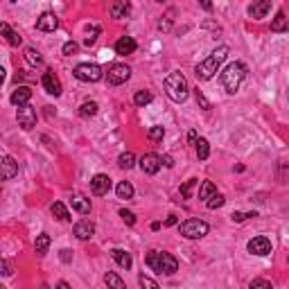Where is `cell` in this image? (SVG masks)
Wrapping results in <instances>:
<instances>
[{
  "instance_id": "1f68e13d",
  "label": "cell",
  "mask_w": 289,
  "mask_h": 289,
  "mask_svg": "<svg viewBox=\"0 0 289 289\" xmlns=\"http://www.w3.org/2000/svg\"><path fill=\"white\" fill-rule=\"evenodd\" d=\"M97 109L99 106L95 104V102H84V104L79 106V116L81 117H93V116H97Z\"/></svg>"
},
{
  "instance_id": "8fae6325",
  "label": "cell",
  "mask_w": 289,
  "mask_h": 289,
  "mask_svg": "<svg viewBox=\"0 0 289 289\" xmlns=\"http://www.w3.org/2000/svg\"><path fill=\"white\" fill-rule=\"evenodd\" d=\"M109 190H111V178L106 174H95L91 178V192L95 197H104V194H109Z\"/></svg>"
},
{
  "instance_id": "e0dca14e",
  "label": "cell",
  "mask_w": 289,
  "mask_h": 289,
  "mask_svg": "<svg viewBox=\"0 0 289 289\" xmlns=\"http://www.w3.org/2000/svg\"><path fill=\"white\" fill-rule=\"evenodd\" d=\"M30 99H32V88H30V86H19L16 91L12 93V104H14V106H25V104H30Z\"/></svg>"
},
{
  "instance_id": "8d00e7d4",
  "label": "cell",
  "mask_w": 289,
  "mask_h": 289,
  "mask_svg": "<svg viewBox=\"0 0 289 289\" xmlns=\"http://www.w3.org/2000/svg\"><path fill=\"white\" fill-rule=\"evenodd\" d=\"M194 99H197V104L201 106L203 111H210V109H212V104H210L208 99H206V95H203L199 88H194Z\"/></svg>"
},
{
  "instance_id": "836d02e7",
  "label": "cell",
  "mask_w": 289,
  "mask_h": 289,
  "mask_svg": "<svg viewBox=\"0 0 289 289\" xmlns=\"http://www.w3.org/2000/svg\"><path fill=\"white\" fill-rule=\"evenodd\" d=\"M149 102H152V93L149 91H138L134 95V104L135 106H147Z\"/></svg>"
},
{
  "instance_id": "7bdbcfd3",
  "label": "cell",
  "mask_w": 289,
  "mask_h": 289,
  "mask_svg": "<svg viewBox=\"0 0 289 289\" xmlns=\"http://www.w3.org/2000/svg\"><path fill=\"white\" fill-rule=\"evenodd\" d=\"M120 217H122V222L127 224V226H134V224H135V215L131 212V210H127V208L120 210Z\"/></svg>"
},
{
  "instance_id": "f1b7e54d",
  "label": "cell",
  "mask_w": 289,
  "mask_h": 289,
  "mask_svg": "<svg viewBox=\"0 0 289 289\" xmlns=\"http://www.w3.org/2000/svg\"><path fill=\"white\" fill-rule=\"evenodd\" d=\"M174 16H176V9H167L165 16L158 20V30H160V32H170V30H172Z\"/></svg>"
},
{
  "instance_id": "603a6c76",
  "label": "cell",
  "mask_w": 289,
  "mask_h": 289,
  "mask_svg": "<svg viewBox=\"0 0 289 289\" xmlns=\"http://www.w3.org/2000/svg\"><path fill=\"white\" fill-rule=\"evenodd\" d=\"M104 283L109 289H127V285H124V280L117 273H113V271H106L104 273Z\"/></svg>"
},
{
  "instance_id": "cb8c5ba5",
  "label": "cell",
  "mask_w": 289,
  "mask_h": 289,
  "mask_svg": "<svg viewBox=\"0 0 289 289\" xmlns=\"http://www.w3.org/2000/svg\"><path fill=\"white\" fill-rule=\"evenodd\" d=\"M50 210H52V215H55L57 219H61V222H70V219H73L70 212H68V208L63 206L61 201H55L52 206H50Z\"/></svg>"
},
{
  "instance_id": "9c48e42d",
  "label": "cell",
  "mask_w": 289,
  "mask_h": 289,
  "mask_svg": "<svg viewBox=\"0 0 289 289\" xmlns=\"http://www.w3.org/2000/svg\"><path fill=\"white\" fill-rule=\"evenodd\" d=\"M138 165H140V170H142V174H149V176H154L156 172L160 170V156L158 154H154V152H149V154H145L140 160H138Z\"/></svg>"
},
{
  "instance_id": "4dcf8cb0",
  "label": "cell",
  "mask_w": 289,
  "mask_h": 289,
  "mask_svg": "<svg viewBox=\"0 0 289 289\" xmlns=\"http://www.w3.org/2000/svg\"><path fill=\"white\" fill-rule=\"evenodd\" d=\"M194 149H197V158L199 160H206L210 156V142L206 140V138H199L197 145H194Z\"/></svg>"
},
{
  "instance_id": "74e56055",
  "label": "cell",
  "mask_w": 289,
  "mask_h": 289,
  "mask_svg": "<svg viewBox=\"0 0 289 289\" xmlns=\"http://www.w3.org/2000/svg\"><path fill=\"white\" fill-rule=\"evenodd\" d=\"M251 217H258V212L253 210V212H237L235 210L233 215H231V219H233L235 224H242V222H246V219H251Z\"/></svg>"
},
{
  "instance_id": "52a82bcc",
  "label": "cell",
  "mask_w": 289,
  "mask_h": 289,
  "mask_svg": "<svg viewBox=\"0 0 289 289\" xmlns=\"http://www.w3.org/2000/svg\"><path fill=\"white\" fill-rule=\"evenodd\" d=\"M129 79H131V68L124 66V63H116L106 73V84L109 86H120V84H124V81H129Z\"/></svg>"
},
{
  "instance_id": "ac0fdd59",
  "label": "cell",
  "mask_w": 289,
  "mask_h": 289,
  "mask_svg": "<svg viewBox=\"0 0 289 289\" xmlns=\"http://www.w3.org/2000/svg\"><path fill=\"white\" fill-rule=\"evenodd\" d=\"M269 12H271V2H269V0H260V2H253V5L249 7V16L255 19V20L265 19Z\"/></svg>"
},
{
  "instance_id": "5b68a950",
  "label": "cell",
  "mask_w": 289,
  "mask_h": 289,
  "mask_svg": "<svg viewBox=\"0 0 289 289\" xmlns=\"http://www.w3.org/2000/svg\"><path fill=\"white\" fill-rule=\"evenodd\" d=\"M210 231V226L203 219H188V222L178 224V233L183 235L185 240H201L206 237Z\"/></svg>"
},
{
  "instance_id": "f907efd6",
  "label": "cell",
  "mask_w": 289,
  "mask_h": 289,
  "mask_svg": "<svg viewBox=\"0 0 289 289\" xmlns=\"http://www.w3.org/2000/svg\"><path fill=\"white\" fill-rule=\"evenodd\" d=\"M55 289H70V285H68L66 280H59V283L55 285Z\"/></svg>"
},
{
  "instance_id": "d590c367",
  "label": "cell",
  "mask_w": 289,
  "mask_h": 289,
  "mask_svg": "<svg viewBox=\"0 0 289 289\" xmlns=\"http://www.w3.org/2000/svg\"><path fill=\"white\" fill-rule=\"evenodd\" d=\"M224 203H226V199H224V194H219V192H217L215 197H210L208 201H206V206H208L210 210H217V208H222Z\"/></svg>"
},
{
  "instance_id": "277c9868",
  "label": "cell",
  "mask_w": 289,
  "mask_h": 289,
  "mask_svg": "<svg viewBox=\"0 0 289 289\" xmlns=\"http://www.w3.org/2000/svg\"><path fill=\"white\" fill-rule=\"evenodd\" d=\"M244 77H246V66L244 63H240V61L228 63V66L222 70V75H219L222 86H224V91H226L228 95H235V93L240 91Z\"/></svg>"
},
{
  "instance_id": "f35d334b",
  "label": "cell",
  "mask_w": 289,
  "mask_h": 289,
  "mask_svg": "<svg viewBox=\"0 0 289 289\" xmlns=\"http://www.w3.org/2000/svg\"><path fill=\"white\" fill-rule=\"evenodd\" d=\"M147 135H149V140L160 142V140H163V135H165V129L156 124V127H152V129H149V134H147Z\"/></svg>"
},
{
  "instance_id": "816d5d0a",
  "label": "cell",
  "mask_w": 289,
  "mask_h": 289,
  "mask_svg": "<svg viewBox=\"0 0 289 289\" xmlns=\"http://www.w3.org/2000/svg\"><path fill=\"white\" fill-rule=\"evenodd\" d=\"M41 289H48V285H43V287H41Z\"/></svg>"
},
{
  "instance_id": "f546056e",
  "label": "cell",
  "mask_w": 289,
  "mask_h": 289,
  "mask_svg": "<svg viewBox=\"0 0 289 289\" xmlns=\"http://www.w3.org/2000/svg\"><path fill=\"white\" fill-rule=\"evenodd\" d=\"M25 59H27V63L34 66V68L43 66V57L39 55V50H34V48H25Z\"/></svg>"
},
{
  "instance_id": "83f0119b",
  "label": "cell",
  "mask_w": 289,
  "mask_h": 289,
  "mask_svg": "<svg viewBox=\"0 0 289 289\" xmlns=\"http://www.w3.org/2000/svg\"><path fill=\"white\" fill-rule=\"evenodd\" d=\"M50 235L48 233H41V235H37V242H34V251L39 253V255H43L45 251L50 249Z\"/></svg>"
},
{
  "instance_id": "d4e9b609",
  "label": "cell",
  "mask_w": 289,
  "mask_h": 289,
  "mask_svg": "<svg viewBox=\"0 0 289 289\" xmlns=\"http://www.w3.org/2000/svg\"><path fill=\"white\" fill-rule=\"evenodd\" d=\"M287 30H289L287 16H285V12H278L276 19L271 20V32H287Z\"/></svg>"
},
{
  "instance_id": "7a4b0ae2",
  "label": "cell",
  "mask_w": 289,
  "mask_h": 289,
  "mask_svg": "<svg viewBox=\"0 0 289 289\" xmlns=\"http://www.w3.org/2000/svg\"><path fill=\"white\" fill-rule=\"evenodd\" d=\"M145 265L149 267L152 271H156V273H165V276H172V273H176L178 269V260L174 258L172 253H160V251H149L147 255H145Z\"/></svg>"
},
{
  "instance_id": "4fadbf2b",
  "label": "cell",
  "mask_w": 289,
  "mask_h": 289,
  "mask_svg": "<svg viewBox=\"0 0 289 289\" xmlns=\"http://www.w3.org/2000/svg\"><path fill=\"white\" fill-rule=\"evenodd\" d=\"M73 233H75V237H77V240L86 242V240H91L93 235H95V224H93L91 219H81V222L75 224Z\"/></svg>"
},
{
  "instance_id": "44dd1931",
  "label": "cell",
  "mask_w": 289,
  "mask_h": 289,
  "mask_svg": "<svg viewBox=\"0 0 289 289\" xmlns=\"http://www.w3.org/2000/svg\"><path fill=\"white\" fill-rule=\"evenodd\" d=\"M0 32H2V37H5V41H7V43H9V45H14V48H19V45L23 43V39H20V34H19V32H14L7 23H0Z\"/></svg>"
},
{
  "instance_id": "3957f363",
  "label": "cell",
  "mask_w": 289,
  "mask_h": 289,
  "mask_svg": "<svg viewBox=\"0 0 289 289\" xmlns=\"http://www.w3.org/2000/svg\"><path fill=\"white\" fill-rule=\"evenodd\" d=\"M165 93H167V97L172 99V102L183 104L185 99H188V95H190V86H188L185 75L178 73V70H174V73L167 75L165 77Z\"/></svg>"
},
{
  "instance_id": "6da1fadb",
  "label": "cell",
  "mask_w": 289,
  "mask_h": 289,
  "mask_svg": "<svg viewBox=\"0 0 289 289\" xmlns=\"http://www.w3.org/2000/svg\"><path fill=\"white\" fill-rule=\"evenodd\" d=\"M228 45H219V48L212 50V55L208 57V59H203V61L197 63V68H194V75H197V79L201 81H208L215 77V73L219 70V66L224 63V59L228 57Z\"/></svg>"
},
{
  "instance_id": "7dc6e473",
  "label": "cell",
  "mask_w": 289,
  "mask_h": 289,
  "mask_svg": "<svg viewBox=\"0 0 289 289\" xmlns=\"http://www.w3.org/2000/svg\"><path fill=\"white\" fill-rule=\"evenodd\" d=\"M2 276H12V267L7 260H2Z\"/></svg>"
},
{
  "instance_id": "5bb4252c",
  "label": "cell",
  "mask_w": 289,
  "mask_h": 289,
  "mask_svg": "<svg viewBox=\"0 0 289 289\" xmlns=\"http://www.w3.org/2000/svg\"><path fill=\"white\" fill-rule=\"evenodd\" d=\"M57 27H59V19H57V14H52V12H43L37 19L39 32H55Z\"/></svg>"
},
{
  "instance_id": "ee69618b",
  "label": "cell",
  "mask_w": 289,
  "mask_h": 289,
  "mask_svg": "<svg viewBox=\"0 0 289 289\" xmlns=\"http://www.w3.org/2000/svg\"><path fill=\"white\" fill-rule=\"evenodd\" d=\"M77 50H79V45L75 43V41H66V43H63V48H61V52H63L66 57H73Z\"/></svg>"
},
{
  "instance_id": "9a60e30c",
  "label": "cell",
  "mask_w": 289,
  "mask_h": 289,
  "mask_svg": "<svg viewBox=\"0 0 289 289\" xmlns=\"http://www.w3.org/2000/svg\"><path fill=\"white\" fill-rule=\"evenodd\" d=\"M135 48H138V43H135L134 37H120L117 39V43H116V52L117 55H122V57L134 55Z\"/></svg>"
},
{
  "instance_id": "b9f144b4",
  "label": "cell",
  "mask_w": 289,
  "mask_h": 289,
  "mask_svg": "<svg viewBox=\"0 0 289 289\" xmlns=\"http://www.w3.org/2000/svg\"><path fill=\"white\" fill-rule=\"evenodd\" d=\"M249 289H273V287H271V283L265 280V278H255V280L249 285Z\"/></svg>"
},
{
  "instance_id": "ffe728a7",
  "label": "cell",
  "mask_w": 289,
  "mask_h": 289,
  "mask_svg": "<svg viewBox=\"0 0 289 289\" xmlns=\"http://www.w3.org/2000/svg\"><path fill=\"white\" fill-rule=\"evenodd\" d=\"M111 258L116 260V262L122 267V269H131V267H134V258H131V253H127L124 249H113Z\"/></svg>"
},
{
  "instance_id": "c3c4849f",
  "label": "cell",
  "mask_w": 289,
  "mask_h": 289,
  "mask_svg": "<svg viewBox=\"0 0 289 289\" xmlns=\"http://www.w3.org/2000/svg\"><path fill=\"white\" fill-rule=\"evenodd\" d=\"M197 131H190V134H188V142H190V145H197Z\"/></svg>"
},
{
  "instance_id": "4316f807",
  "label": "cell",
  "mask_w": 289,
  "mask_h": 289,
  "mask_svg": "<svg viewBox=\"0 0 289 289\" xmlns=\"http://www.w3.org/2000/svg\"><path fill=\"white\" fill-rule=\"evenodd\" d=\"M217 194V188L212 181H203L201 188H199V199H203V201H208L210 197H215Z\"/></svg>"
},
{
  "instance_id": "7402d4cb",
  "label": "cell",
  "mask_w": 289,
  "mask_h": 289,
  "mask_svg": "<svg viewBox=\"0 0 289 289\" xmlns=\"http://www.w3.org/2000/svg\"><path fill=\"white\" fill-rule=\"evenodd\" d=\"M73 210H77L79 215H91V199L84 194H75L73 197Z\"/></svg>"
},
{
  "instance_id": "8992f818",
  "label": "cell",
  "mask_w": 289,
  "mask_h": 289,
  "mask_svg": "<svg viewBox=\"0 0 289 289\" xmlns=\"http://www.w3.org/2000/svg\"><path fill=\"white\" fill-rule=\"evenodd\" d=\"M73 75L84 84H95V81L104 77V73H102V68L97 63H79V66H75Z\"/></svg>"
},
{
  "instance_id": "2e32d148",
  "label": "cell",
  "mask_w": 289,
  "mask_h": 289,
  "mask_svg": "<svg viewBox=\"0 0 289 289\" xmlns=\"http://www.w3.org/2000/svg\"><path fill=\"white\" fill-rule=\"evenodd\" d=\"M0 165H2V178H5V181H12L14 176H19V163H16V160L12 158V156H2V163H0Z\"/></svg>"
},
{
  "instance_id": "484cf974",
  "label": "cell",
  "mask_w": 289,
  "mask_h": 289,
  "mask_svg": "<svg viewBox=\"0 0 289 289\" xmlns=\"http://www.w3.org/2000/svg\"><path fill=\"white\" fill-rule=\"evenodd\" d=\"M116 192H117V199H134V185L129 183V181H120L117 183V188H116Z\"/></svg>"
},
{
  "instance_id": "bcb514c9",
  "label": "cell",
  "mask_w": 289,
  "mask_h": 289,
  "mask_svg": "<svg viewBox=\"0 0 289 289\" xmlns=\"http://www.w3.org/2000/svg\"><path fill=\"white\" fill-rule=\"evenodd\" d=\"M160 163H163L165 167H174V158H172V156H163V158H160Z\"/></svg>"
},
{
  "instance_id": "7c38bea8",
  "label": "cell",
  "mask_w": 289,
  "mask_h": 289,
  "mask_svg": "<svg viewBox=\"0 0 289 289\" xmlns=\"http://www.w3.org/2000/svg\"><path fill=\"white\" fill-rule=\"evenodd\" d=\"M41 86L45 88L48 95H55V97L61 95V81L57 79V75L52 73V70H45L43 73V77H41Z\"/></svg>"
},
{
  "instance_id": "60d3db41",
  "label": "cell",
  "mask_w": 289,
  "mask_h": 289,
  "mask_svg": "<svg viewBox=\"0 0 289 289\" xmlns=\"http://www.w3.org/2000/svg\"><path fill=\"white\" fill-rule=\"evenodd\" d=\"M97 34H99V27H97V25L88 27V37L84 39V45H93V43H95V41H97Z\"/></svg>"
},
{
  "instance_id": "ba28073f",
  "label": "cell",
  "mask_w": 289,
  "mask_h": 289,
  "mask_svg": "<svg viewBox=\"0 0 289 289\" xmlns=\"http://www.w3.org/2000/svg\"><path fill=\"white\" fill-rule=\"evenodd\" d=\"M16 117H19V124L25 131H30L37 127V111H34V106H30V104L19 106V109H16Z\"/></svg>"
},
{
  "instance_id": "681fc988",
  "label": "cell",
  "mask_w": 289,
  "mask_h": 289,
  "mask_svg": "<svg viewBox=\"0 0 289 289\" xmlns=\"http://www.w3.org/2000/svg\"><path fill=\"white\" fill-rule=\"evenodd\" d=\"M176 222H178V219H176V215H170V217L165 219V226H174Z\"/></svg>"
},
{
  "instance_id": "f6af8a7d",
  "label": "cell",
  "mask_w": 289,
  "mask_h": 289,
  "mask_svg": "<svg viewBox=\"0 0 289 289\" xmlns=\"http://www.w3.org/2000/svg\"><path fill=\"white\" fill-rule=\"evenodd\" d=\"M59 258H61V262H70V260H73V251H70V249H63V251L59 253Z\"/></svg>"
},
{
  "instance_id": "ab89813d",
  "label": "cell",
  "mask_w": 289,
  "mask_h": 289,
  "mask_svg": "<svg viewBox=\"0 0 289 289\" xmlns=\"http://www.w3.org/2000/svg\"><path fill=\"white\" fill-rule=\"evenodd\" d=\"M197 183H199L197 178H190V181H185V183L181 185V197H183V199H190V192H192V188H194Z\"/></svg>"
},
{
  "instance_id": "d6a6232c",
  "label": "cell",
  "mask_w": 289,
  "mask_h": 289,
  "mask_svg": "<svg viewBox=\"0 0 289 289\" xmlns=\"http://www.w3.org/2000/svg\"><path fill=\"white\" fill-rule=\"evenodd\" d=\"M117 165L122 167V170H131V167L135 165V156L131 154V152H124V154H120V158H117Z\"/></svg>"
},
{
  "instance_id": "d6986e66",
  "label": "cell",
  "mask_w": 289,
  "mask_h": 289,
  "mask_svg": "<svg viewBox=\"0 0 289 289\" xmlns=\"http://www.w3.org/2000/svg\"><path fill=\"white\" fill-rule=\"evenodd\" d=\"M109 14H111V19L120 20V19H127L131 14V5L129 2H124V0H120V2H113L111 7H109Z\"/></svg>"
},
{
  "instance_id": "30bf717a",
  "label": "cell",
  "mask_w": 289,
  "mask_h": 289,
  "mask_svg": "<svg viewBox=\"0 0 289 289\" xmlns=\"http://www.w3.org/2000/svg\"><path fill=\"white\" fill-rule=\"evenodd\" d=\"M249 253H253V255H260V258L269 255V253H271V240H269V237H265V235L253 237V240L249 242Z\"/></svg>"
},
{
  "instance_id": "e575fe53",
  "label": "cell",
  "mask_w": 289,
  "mask_h": 289,
  "mask_svg": "<svg viewBox=\"0 0 289 289\" xmlns=\"http://www.w3.org/2000/svg\"><path fill=\"white\" fill-rule=\"evenodd\" d=\"M138 283H140V287H142V289H160V287H158V283H156L154 278L145 276V273H140V276H138Z\"/></svg>"
}]
</instances>
